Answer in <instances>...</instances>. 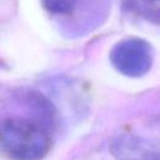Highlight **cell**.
Instances as JSON below:
<instances>
[{
  "instance_id": "obj_1",
  "label": "cell",
  "mask_w": 160,
  "mask_h": 160,
  "mask_svg": "<svg viewBox=\"0 0 160 160\" xmlns=\"http://www.w3.org/2000/svg\"><path fill=\"white\" fill-rule=\"evenodd\" d=\"M0 146L14 160H40L50 148V139L39 124L9 116L0 120Z\"/></svg>"
},
{
  "instance_id": "obj_2",
  "label": "cell",
  "mask_w": 160,
  "mask_h": 160,
  "mask_svg": "<svg viewBox=\"0 0 160 160\" xmlns=\"http://www.w3.org/2000/svg\"><path fill=\"white\" fill-rule=\"evenodd\" d=\"M111 61L119 71L130 76H139L150 68L151 51L148 44L141 40H126L115 46Z\"/></svg>"
},
{
  "instance_id": "obj_3",
  "label": "cell",
  "mask_w": 160,
  "mask_h": 160,
  "mask_svg": "<svg viewBox=\"0 0 160 160\" xmlns=\"http://www.w3.org/2000/svg\"><path fill=\"white\" fill-rule=\"evenodd\" d=\"M110 150L119 160H159L158 146L139 136H118L112 140Z\"/></svg>"
},
{
  "instance_id": "obj_4",
  "label": "cell",
  "mask_w": 160,
  "mask_h": 160,
  "mask_svg": "<svg viewBox=\"0 0 160 160\" xmlns=\"http://www.w3.org/2000/svg\"><path fill=\"white\" fill-rule=\"evenodd\" d=\"M122 2L129 11L158 24L160 0H122Z\"/></svg>"
},
{
  "instance_id": "obj_5",
  "label": "cell",
  "mask_w": 160,
  "mask_h": 160,
  "mask_svg": "<svg viewBox=\"0 0 160 160\" xmlns=\"http://www.w3.org/2000/svg\"><path fill=\"white\" fill-rule=\"evenodd\" d=\"M44 6L52 15H70L79 5L80 0H42Z\"/></svg>"
}]
</instances>
